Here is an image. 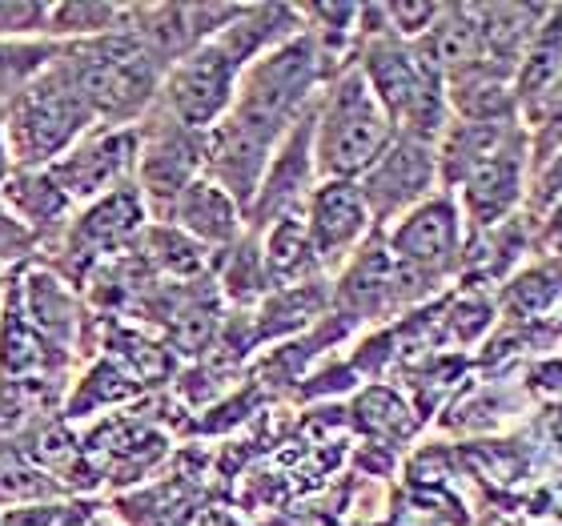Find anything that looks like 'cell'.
Here are the masks:
<instances>
[{"label":"cell","instance_id":"obj_7","mask_svg":"<svg viewBox=\"0 0 562 526\" xmlns=\"http://www.w3.org/2000/svg\"><path fill=\"white\" fill-rule=\"evenodd\" d=\"M462 234H467V225H462V213H458L450 193H434L418 210L390 225L386 254L398 266L402 281L414 290V298L438 286L458 266Z\"/></svg>","mask_w":562,"mask_h":526},{"label":"cell","instance_id":"obj_19","mask_svg":"<svg viewBox=\"0 0 562 526\" xmlns=\"http://www.w3.org/2000/svg\"><path fill=\"white\" fill-rule=\"evenodd\" d=\"M65 491V482H57L45 467L29 462V455H16L12 446H0V506H29V503H48Z\"/></svg>","mask_w":562,"mask_h":526},{"label":"cell","instance_id":"obj_16","mask_svg":"<svg viewBox=\"0 0 562 526\" xmlns=\"http://www.w3.org/2000/svg\"><path fill=\"white\" fill-rule=\"evenodd\" d=\"M241 222H246L241 205H237L222 186H213L210 177L201 174L198 181L177 198L173 213H169L165 225H177V230H181L189 242H198L201 249H225L241 237Z\"/></svg>","mask_w":562,"mask_h":526},{"label":"cell","instance_id":"obj_2","mask_svg":"<svg viewBox=\"0 0 562 526\" xmlns=\"http://www.w3.org/2000/svg\"><path fill=\"white\" fill-rule=\"evenodd\" d=\"M60 65L81 89L85 105L93 109L97 130L140 125L157 105L165 81V65L130 24L93 41L60 45Z\"/></svg>","mask_w":562,"mask_h":526},{"label":"cell","instance_id":"obj_14","mask_svg":"<svg viewBox=\"0 0 562 526\" xmlns=\"http://www.w3.org/2000/svg\"><path fill=\"white\" fill-rule=\"evenodd\" d=\"M9 298L21 310L24 322L45 342H53L57 350L72 354L85 346V310L77 302V293L69 290V281L60 278L57 269L29 266V261L16 266Z\"/></svg>","mask_w":562,"mask_h":526},{"label":"cell","instance_id":"obj_8","mask_svg":"<svg viewBox=\"0 0 562 526\" xmlns=\"http://www.w3.org/2000/svg\"><path fill=\"white\" fill-rule=\"evenodd\" d=\"M137 149H140L137 125L93 130V133H85L69 153H60L57 161L48 165V177H53L60 186V193L81 210V205H93V201L133 186Z\"/></svg>","mask_w":562,"mask_h":526},{"label":"cell","instance_id":"obj_26","mask_svg":"<svg viewBox=\"0 0 562 526\" xmlns=\"http://www.w3.org/2000/svg\"><path fill=\"white\" fill-rule=\"evenodd\" d=\"M12 273H16V269L0 266V302H4V293H9V286H12Z\"/></svg>","mask_w":562,"mask_h":526},{"label":"cell","instance_id":"obj_12","mask_svg":"<svg viewBox=\"0 0 562 526\" xmlns=\"http://www.w3.org/2000/svg\"><path fill=\"white\" fill-rule=\"evenodd\" d=\"M317 181L322 177H317V161H314V105H310V113L273 149L270 165H266V177H261L258 193H254V205L246 210L249 225L258 234H266L270 225L285 222V217H302L305 201H310Z\"/></svg>","mask_w":562,"mask_h":526},{"label":"cell","instance_id":"obj_11","mask_svg":"<svg viewBox=\"0 0 562 526\" xmlns=\"http://www.w3.org/2000/svg\"><path fill=\"white\" fill-rule=\"evenodd\" d=\"M527 169L530 145L527 133L518 130L503 149H494L486 161L474 165L450 189V198H454L458 213H462V225H470V230H494L498 222H506L527 201Z\"/></svg>","mask_w":562,"mask_h":526},{"label":"cell","instance_id":"obj_5","mask_svg":"<svg viewBox=\"0 0 562 526\" xmlns=\"http://www.w3.org/2000/svg\"><path fill=\"white\" fill-rule=\"evenodd\" d=\"M370 93L378 105L386 109L390 125L398 137L438 141L450 125V109H446V81L414 53V45L398 41L390 33L366 36L362 60H358Z\"/></svg>","mask_w":562,"mask_h":526},{"label":"cell","instance_id":"obj_6","mask_svg":"<svg viewBox=\"0 0 562 526\" xmlns=\"http://www.w3.org/2000/svg\"><path fill=\"white\" fill-rule=\"evenodd\" d=\"M137 130H140V149H137L133 186H137L153 222L165 225L169 213H173L177 198L205 174V133L177 125L157 105H153V113L140 121Z\"/></svg>","mask_w":562,"mask_h":526},{"label":"cell","instance_id":"obj_20","mask_svg":"<svg viewBox=\"0 0 562 526\" xmlns=\"http://www.w3.org/2000/svg\"><path fill=\"white\" fill-rule=\"evenodd\" d=\"M518 125L527 133L535 165L551 161L554 153H562V77L518 109Z\"/></svg>","mask_w":562,"mask_h":526},{"label":"cell","instance_id":"obj_1","mask_svg":"<svg viewBox=\"0 0 562 526\" xmlns=\"http://www.w3.org/2000/svg\"><path fill=\"white\" fill-rule=\"evenodd\" d=\"M302 33V12L285 4H246L222 33L201 41L193 53L177 60L165 72L157 109L169 113L177 125L193 133H210L217 121L229 113L241 72L261 57L278 48L281 41Z\"/></svg>","mask_w":562,"mask_h":526},{"label":"cell","instance_id":"obj_24","mask_svg":"<svg viewBox=\"0 0 562 526\" xmlns=\"http://www.w3.org/2000/svg\"><path fill=\"white\" fill-rule=\"evenodd\" d=\"M93 518L89 503H29V506H9L0 515V526H81Z\"/></svg>","mask_w":562,"mask_h":526},{"label":"cell","instance_id":"obj_18","mask_svg":"<svg viewBox=\"0 0 562 526\" xmlns=\"http://www.w3.org/2000/svg\"><path fill=\"white\" fill-rule=\"evenodd\" d=\"M130 4H105V0H60L48 9V41L72 45V41H93V36L117 33L125 24Z\"/></svg>","mask_w":562,"mask_h":526},{"label":"cell","instance_id":"obj_17","mask_svg":"<svg viewBox=\"0 0 562 526\" xmlns=\"http://www.w3.org/2000/svg\"><path fill=\"white\" fill-rule=\"evenodd\" d=\"M261 266H266V278L278 281V286H310L314 273H322V261H317L310 237H305L302 217H285V222L270 225L266 230V242H261Z\"/></svg>","mask_w":562,"mask_h":526},{"label":"cell","instance_id":"obj_10","mask_svg":"<svg viewBox=\"0 0 562 526\" xmlns=\"http://www.w3.org/2000/svg\"><path fill=\"white\" fill-rule=\"evenodd\" d=\"M145 222H149V210H145L137 186H125L117 193H109V198L93 201V205H81L72 213L65 237L57 242V249L65 254L60 261H65L72 278H85L89 266L133 246L145 234Z\"/></svg>","mask_w":562,"mask_h":526},{"label":"cell","instance_id":"obj_23","mask_svg":"<svg viewBox=\"0 0 562 526\" xmlns=\"http://www.w3.org/2000/svg\"><path fill=\"white\" fill-rule=\"evenodd\" d=\"M48 0H0V41H48Z\"/></svg>","mask_w":562,"mask_h":526},{"label":"cell","instance_id":"obj_15","mask_svg":"<svg viewBox=\"0 0 562 526\" xmlns=\"http://www.w3.org/2000/svg\"><path fill=\"white\" fill-rule=\"evenodd\" d=\"M0 210L33 237L36 249H45L57 246L65 237L77 205L60 193V186L48 177V169H12L0 181Z\"/></svg>","mask_w":562,"mask_h":526},{"label":"cell","instance_id":"obj_3","mask_svg":"<svg viewBox=\"0 0 562 526\" xmlns=\"http://www.w3.org/2000/svg\"><path fill=\"white\" fill-rule=\"evenodd\" d=\"M398 137L358 65H341L314 101V161L322 181H358Z\"/></svg>","mask_w":562,"mask_h":526},{"label":"cell","instance_id":"obj_21","mask_svg":"<svg viewBox=\"0 0 562 526\" xmlns=\"http://www.w3.org/2000/svg\"><path fill=\"white\" fill-rule=\"evenodd\" d=\"M60 53L57 41H0V105L36 81Z\"/></svg>","mask_w":562,"mask_h":526},{"label":"cell","instance_id":"obj_9","mask_svg":"<svg viewBox=\"0 0 562 526\" xmlns=\"http://www.w3.org/2000/svg\"><path fill=\"white\" fill-rule=\"evenodd\" d=\"M358 189H362L366 205H370L374 225H394L398 217L418 210L422 201L442 193V186H438V153H434L430 141L394 137L390 149L358 177Z\"/></svg>","mask_w":562,"mask_h":526},{"label":"cell","instance_id":"obj_22","mask_svg":"<svg viewBox=\"0 0 562 526\" xmlns=\"http://www.w3.org/2000/svg\"><path fill=\"white\" fill-rule=\"evenodd\" d=\"M145 249H149V258L157 261L161 269H169V273H198L201 261H205V249L198 246V242H189L177 225H153V230H145Z\"/></svg>","mask_w":562,"mask_h":526},{"label":"cell","instance_id":"obj_25","mask_svg":"<svg viewBox=\"0 0 562 526\" xmlns=\"http://www.w3.org/2000/svg\"><path fill=\"white\" fill-rule=\"evenodd\" d=\"M12 174V149H9V125H4V105H0V181Z\"/></svg>","mask_w":562,"mask_h":526},{"label":"cell","instance_id":"obj_13","mask_svg":"<svg viewBox=\"0 0 562 526\" xmlns=\"http://www.w3.org/2000/svg\"><path fill=\"white\" fill-rule=\"evenodd\" d=\"M302 225L322 269H338L362 249L374 217L358 181H317L302 210Z\"/></svg>","mask_w":562,"mask_h":526},{"label":"cell","instance_id":"obj_4","mask_svg":"<svg viewBox=\"0 0 562 526\" xmlns=\"http://www.w3.org/2000/svg\"><path fill=\"white\" fill-rule=\"evenodd\" d=\"M4 125H9L12 169H48L85 133L97 130V117L57 53L53 65L4 105Z\"/></svg>","mask_w":562,"mask_h":526}]
</instances>
